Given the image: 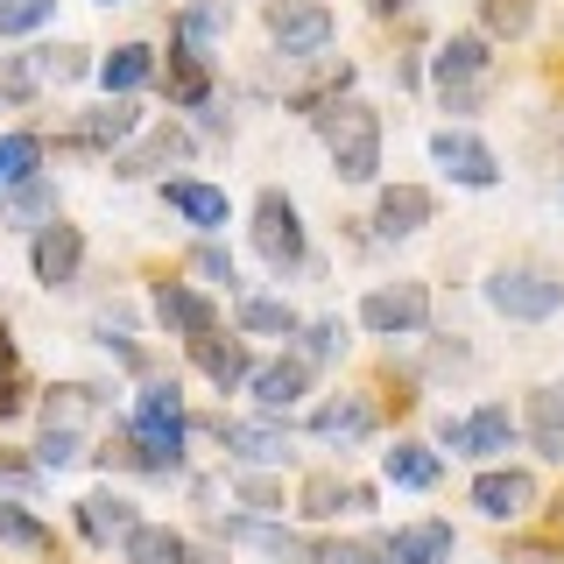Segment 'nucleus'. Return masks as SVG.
Instances as JSON below:
<instances>
[{"label": "nucleus", "instance_id": "6e6552de", "mask_svg": "<svg viewBox=\"0 0 564 564\" xmlns=\"http://www.w3.org/2000/svg\"><path fill=\"white\" fill-rule=\"evenodd\" d=\"M445 445L458 458H494V452L516 445V416H508L501 402H487V410H473V416H445Z\"/></svg>", "mask_w": 564, "mask_h": 564}, {"label": "nucleus", "instance_id": "393cba45", "mask_svg": "<svg viewBox=\"0 0 564 564\" xmlns=\"http://www.w3.org/2000/svg\"><path fill=\"white\" fill-rule=\"evenodd\" d=\"M149 78H155V50L149 43H120L113 57L99 64V85H106V93H141Z\"/></svg>", "mask_w": 564, "mask_h": 564}, {"label": "nucleus", "instance_id": "f257e3e1", "mask_svg": "<svg viewBox=\"0 0 564 564\" xmlns=\"http://www.w3.org/2000/svg\"><path fill=\"white\" fill-rule=\"evenodd\" d=\"M317 128H325V149H332V170L346 176V184H375L381 170V113L360 99H332L325 113H317Z\"/></svg>", "mask_w": 564, "mask_h": 564}, {"label": "nucleus", "instance_id": "20e7f679", "mask_svg": "<svg viewBox=\"0 0 564 564\" xmlns=\"http://www.w3.org/2000/svg\"><path fill=\"white\" fill-rule=\"evenodd\" d=\"M360 325L375 332V339H402V332H423V325H431V290H423V282H388V290H367Z\"/></svg>", "mask_w": 564, "mask_h": 564}, {"label": "nucleus", "instance_id": "f3484780", "mask_svg": "<svg viewBox=\"0 0 564 564\" xmlns=\"http://www.w3.org/2000/svg\"><path fill=\"white\" fill-rule=\"evenodd\" d=\"M57 219V184L50 176H22V184H8V198H0V226H50Z\"/></svg>", "mask_w": 564, "mask_h": 564}, {"label": "nucleus", "instance_id": "cd10ccee", "mask_svg": "<svg viewBox=\"0 0 564 564\" xmlns=\"http://www.w3.org/2000/svg\"><path fill=\"white\" fill-rule=\"evenodd\" d=\"M529 423H536V452H543V458H564V381L536 388V402H529Z\"/></svg>", "mask_w": 564, "mask_h": 564}, {"label": "nucleus", "instance_id": "a211bd4d", "mask_svg": "<svg viewBox=\"0 0 564 564\" xmlns=\"http://www.w3.org/2000/svg\"><path fill=\"white\" fill-rule=\"evenodd\" d=\"M134 522H141V516H134L128 494H85V501H78V529H85L93 543H120Z\"/></svg>", "mask_w": 564, "mask_h": 564}, {"label": "nucleus", "instance_id": "b1692460", "mask_svg": "<svg viewBox=\"0 0 564 564\" xmlns=\"http://www.w3.org/2000/svg\"><path fill=\"white\" fill-rule=\"evenodd\" d=\"M163 198L184 212L191 226H205V234H219L226 219H234V205H226V191H212V184H163Z\"/></svg>", "mask_w": 564, "mask_h": 564}, {"label": "nucleus", "instance_id": "f8f14e48", "mask_svg": "<svg viewBox=\"0 0 564 564\" xmlns=\"http://www.w3.org/2000/svg\"><path fill=\"white\" fill-rule=\"evenodd\" d=\"M431 191L423 184H388L381 191V205H375V226H381V240H410V234H423L431 226Z\"/></svg>", "mask_w": 564, "mask_h": 564}, {"label": "nucleus", "instance_id": "a18cd8bd", "mask_svg": "<svg viewBox=\"0 0 564 564\" xmlns=\"http://www.w3.org/2000/svg\"><path fill=\"white\" fill-rule=\"evenodd\" d=\"M0 480H29V466H22L14 452H0Z\"/></svg>", "mask_w": 564, "mask_h": 564}, {"label": "nucleus", "instance_id": "39448f33", "mask_svg": "<svg viewBox=\"0 0 564 564\" xmlns=\"http://www.w3.org/2000/svg\"><path fill=\"white\" fill-rule=\"evenodd\" d=\"M254 254L269 269H296L304 261V219H296V205L282 191H261L254 198Z\"/></svg>", "mask_w": 564, "mask_h": 564}, {"label": "nucleus", "instance_id": "ddd939ff", "mask_svg": "<svg viewBox=\"0 0 564 564\" xmlns=\"http://www.w3.org/2000/svg\"><path fill=\"white\" fill-rule=\"evenodd\" d=\"M452 522H410L388 536V564H452Z\"/></svg>", "mask_w": 564, "mask_h": 564}, {"label": "nucleus", "instance_id": "a878e982", "mask_svg": "<svg viewBox=\"0 0 564 564\" xmlns=\"http://www.w3.org/2000/svg\"><path fill=\"white\" fill-rule=\"evenodd\" d=\"M191 155V134H176V128H155L149 141H141L134 155H120L113 176H149V170H163V163H184Z\"/></svg>", "mask_w": 564, "mask_h": 564}, {"label": "nucleus", "instance_id": "72a5a7b5", "mask_svg": "<svg viewBox=\"0 0 564 564\" xmlns=\"http://www.w3.org/2000/svg\"><path fill=\"white\" fill-rule=\"evenodd\" d=\"M93 410H99V388H85V381L50 388V423H64V431H70V423H85Z\"/></svg>", "mask_w": 564, "mask_h": 564}, {"label": "nucleus", "instance_id": "2eb2a0df", "mask_svg": "<svg viewBox=\"0 0 564 564\" xmlns=\"http://www.w3.org/2000/svg\"><path fill=\"white\" fill-rule=\"evenodd\" d=\"M219 445L234 458H247V466H282L290 431H275V423H219Z\"/></svg>", "mask_w": 564, "mask_h": 564}, {"label": "nucleus", "instance_id": "9b49d317", "mask_svg": "<svg viewBox=\"0 0 564 564\" xmlns=\"http://www.w3.org/2000/svg\"><path fill=\"white\" fill-rule=\"evenodd\" d=\"M155 317H163L170 332H184V339H205V332H219V311H212V296H198L191 282H155Z\"/></svg>", "mask_w": 564, "mask_h": 564}, {"label": "nucleus", "instance_id": "ea45409f", "mask_svg": "<svg viewBox=\"0 0 564 564\" xmlns=\"http://www.w3.org/2000/svg\"><path fill=\"white\" fill-rule=\"evenodd\" d=\"M35 458H43L50 473H64L70 458H78V431H64V423H50V431H43V445H35Z\"/></svg>", "mask_w": 564, "mask_h": 564}, {"label": "nucleus", "instance_id": "9d476101", "mask_svg": "<svg viewBox=\"0 0 564 564\" xmlns=\"http://www.w3.org/2000/svg\"><path fill=\"white\" fill-rule=\"evenodd\" d=\"M529 501H536V480L516 473V466L480 473V480H473V508H480L487 522H516V516H529Z\"/></svg>", "mask_w": 564, "mask_h": 564}, {"label": "nucleus", "instance_id": "79ce46f5", "mask_svg": "<svg viewBox=\"0 0 564 564\" xmlns=\"http://www.w3.org/2000/svg\"><path fill=\"white\" fill-rule=\"evenodd\" d=\"M198 275H212V282H234V261L219 254V247H198V261H191Z\"/></svg>", "mask_w": 564, "mask_h": 564}, {"label": "nucleus", "instance_id": "473e14b6", "mask_svg": "<svg viewBox=\"0 0 564 564\" xmlns=\"http://www.w3.org/2000/svg\"><path fill=\"white\" fill-rule=\"evenodd\" d=\"M480 22H487V35H529V22H536V8L529 0H480Z\"/></svg>", "mask_w": 564, "mask_h": 564}, {"label": "nucleus", "instance_id": "dca6fc26", "mask_svg": "<svg viewBox=\"0 0 564 564\" xmlns=\"http://www.w3.org/2000/svg\"><path fill=\"white\" fill-rule=\"evenodd\" d=\"M304 388H311V360H304V352H282V360H269L254 375V402H261V410H290Z\"/></svg>", "mask_w": 564, "mask_h": 564}, {"label": "nucleus", "instance_id": "e433bc0d", "mask_svg": "<svg viewBox=\"0 0 564 564\" xmlns=\"http://www.w3.org/2000/svg\"><path fill=\"white\" fill-rule=\"evenodd\" d=\"M57 14V0H0V35H29Z\"/></svg>", "mask_w": 564, "mask_h": 564}, {"label": "nucleus", "instance_id": "423d86ee", "mask_svg": "<svg viewBox=\"0 0 564 564\" xmlns=\"http://www.w3.org/2000/svg\"><path fill=\"white\" fill-rule=\"evenodd\" d=\"M269 35L282 57H317L332 43V8L325 0H269Z\"/></svg>", "mask_w": 564, "mask_h": 564}, {"label": "nucleus", "instance_id": "37998d69", "mask_svg": "<svg viewBox=\"0 0 564 564\" xmlns=\"http://www.w3.org/2000/svg\"><path fill=\"white\" fill-rule=\"evenodd\" d=\"M508 564H564V551H551V543H516Z\"/></svg>", "mask_w": 564, "mask_h": 564}, {"label": "nucleus", "instance_id": "a19ab883", "mask_svg": "<svg viewBox=\"0 0 564 564\" xmlns=\"http://www.w3.org/2000/svg\"><path fill=\"white\" fill-rule=\"evenodd\" d=\"M226 22V0H198V8L184 14V43H205V35H219Z\"/></svg>", "mask_w": 564, "mask_h": 564}, {"label": "nucleus", "instance_id": "de8ad7c7", "mask_svg": "<svg viewBox=\"0 0 564 564\" xmlns=\"http://www.w3.org/2000/svg\"><path fill=\"white\" fill-rule=\"evenodd\" d=\"M8 367H14V346H8V332H0V375H8Z\"/></svg>", "mask_w": 564, "mask_h": 564}, {"label": "nucleus", "instance_id": "412c9836", "mask_svg": "<svg viewBox=\"0 0 564 564\" xmlns=\"http://www.w3.org/2000/svg\"><path fill=\"white\" fill-rule=\"evenodd\" d=\"M120 551H128V564H198L176 529H155V522H134L128 536H120Z\"/></svg>", "mask_w": 564, "mask_h": 564}, {"label": "nucleus", "instance_id": "4be33fe9", "mask_svg": "<svg viewBox=\"0 0 564 564\" xmlns=\"http://www.w3.org/2000/svg\"><path fill=\"white\" fill-rule=\"evenodd\" d=\"M311 431L325 437V445H360V437L375 431V410H367L360 395H339V402H325V410L311 416Z\"/></svg>", "mask_w": 564, "mask_h": 564}, {"label": "nucleus", "instance_id": "bb28decb", "mask_svg": "<svg viewBox=\"0 0 564 564\" xmlns=\"http://www.w3.org/2000/svg\"><path fill=\"white\" fill-rule=\"evenodd\" d=\"M170 99L176 106H205V93H212V70H205V57H198V43H184V50H170Z\"/></svg>", "mask_w": 564, "mask_h": 564}, {"label": "nucleus", "instance_id": "4468645a", "mask_svg": "<svg viewBox=\"0 0 564 564\" xmlns=\"http://www.w3.org/2000/svg\"><path fill=\"white\" fill-rule=\"evenodd\" d=\"M176 458H184V416H155V423L134 416V466L176 473Z\"/></svg>", "mask_w": 564, "mask_h": 564}, {"label": "nucleus", "instance_id": "c756f323", "mask_svg": "<svg viewBox=\"0 0 564 564\" xmlns=\"http://www.w3.org/2000/svg\"><path fill=\"white\" fill-rule=\"evenodd\" d=\"M381 473L395 487H437V452H423V445H395L381 458Z\"/></svg>", "mask_w": 564, "mask_h": 564}, {"label": "nucleus", "instance_id": "f704fd0d", "mask_svg": "<svg viewBox=\"0 0 564 564\" xmlns=\"http://www.w3.org/2000/svg\"><path fill=\"white\" fill-rule=\"evenodd\" d=\"M0 543H14V551H50V529L35 522V516H22V508L0 501Z\"/></svg>", "mask_w": 564, "mask_h": 564}, {"label": "nucleus", "instance_id": "7ed1b4c3", "mask_svg": "<svg viewBox=\"0 0 564 564\" xmlns=\"http://www.w3.org/2000/svg\"><path fill=\"white\" fill-rule=\"evenodd\" d=\"M487 70H494V57H487V35H452V43L437 50V93H445L452 113H473V106H480Z\"/></svg>", "mask_w": 564, "mask_h": 564}, {"label": "nucleus", "instance_id": "2f4dec72", "mask_svg": "<svg viewBox=\"0 0 564 564\" xmlns=\"http://www.w3.org/2000/svg\"><path fill=\"white\" fill-rule=\"evenodd\" d=\"M35 163H43V141H35V134H0V184L35 176Z\"/></svg>", "mask_w": 564, "mask_h": 564}, {"label": "nucleus", "instance_id": "4c0bfd02", "mask_svg": "<svg viewBox=\"0 0 564 564\" xmlns=\"http://www.w3.org/2000/svg\"><path fill=\"white\" fill-rule=\"evenodd\" d=\"M304 332V360H339L346 352V325L339 317H317V325H296Z\"/></svg>", "mask_w": 564, "mask_h": 564}, {"label": "nucleus", "instance_id": "f03ea898", "mask_svg": "<svg viewBox=\"0 0 564 564\" xmlns=\"http://www.w3.org/2000/svg\"><path fill=\"white\" fill-rule=\"evenodd\" d=\"M487 304L501 311V317H516V325H543V317L564 311V275L529 269V261H516V269H494L487 275Z\"/></svg>", "mask_w": 564, "mask_h": 564}, {"label": "nucleus", "instance_id": "c85d7f7f", "mask_svg": "<svg viewBox=\"0 0 564 564\" xmlns=\"http://www.w3.org/2000/svg\"><path fill=\"white\" fill-rule=\"evenodd\" d=\"M296 325H304V317L282 304V296H247V304H240V332H269V339H290Z\"/></svg>", "mask_w": 564, "mask_h": 564}, {"label": "nucleus", "instance_id": "c03bdc74", "mask_svg": "<svg viewBox=\"0 0 564 564\" xmlns=\"http://www.w3.org/2000/svg\"><path fill=\"white\" fill-rule=\"evenodd\" d=\"M240 494H247V501H254V508H282V494H275L269 480H240Z\"/></svg>", "mask_w": 564, "mask_h": 564}, {"label": "nucleus", "instance_id": "c9c22d12", "mask_svg": "<svg viewBox=\"0 0 564 564\" xmlns=\"http://www.w3.org/2000/svg\"><path fill=\"white\" fill-rule=\"evenodd\" d=\"M29 57H35V78H43V85H70V78L93 70V64H85V50H29Z\"/></svg>", "mask_w": 564, "mask_h": 564}, {"label": "nucleus", "instance_id": "49530a36", "mask_svg": "<svg viewBox=\"0 0 564 564\" xmlns=\"http://www.w3.org/2000/svg\"><path fill=\"white\" fill-rule=\"evenodd\" d=\"M14 410H22V388H0V423H8Z\"/></svg>", "mask_w": 564, "mask_h": 564}, {"label": "nucleus", "instance_id": "6ab92c4d", "mask_svg": "<svg viewBox=\"0 0 564 564\" xmlns=\"http://www.w3.org/2000/svg\"><path fill=\"white\" fill-rule=\"evenodd\" d=\"M134 128H141V113L128 106V93H113L106 106H93V113L78 120V141H85V149H120Z\"/></svg>", "mask_w": 564, "mask_h": 564}, {"label": "nucleus", "instance_id": "5701e85b", "mask_svg": "<svg viewBox=\"0 0 564 564\" xmlns=\"http://www.w3.org/2000/svg\"><path fill=\"white\" fill-rule=\"evenodd\" d=\"M191 360L205 367L212 388H240V381H247V346H240V339H219V332H205V339H191Z\"/></svg>", "mask_w": 564, "mask_h": 564}, {"label": "nucleus", "instance_id": "58836bf2", "mask_svg": "<svg viewBox=\"0 0 564 564\" xmlns=\"http://www.w3.org/2000/svg\"><path fill=\"white\" fill-rule=\"evenodd\" d=\"M317 564H388V536H375V543H325Z\"/></svg>", "mask_w": 564, "mask_h": 564}, {"label": "nucleus", "instance_id": "0eeeda50", "mask_svg": "<svg viewBox=\"0 0 564 564\" xmlns=\"http://www.w3.org/2000/svg\"><path fill=\"white\" fill-rule=\"evenodd\" d=\"M431 155H437V170L452 176V184H466V191H494L501 184V163H494V149L480 134H466V128H445L431 141Z\"/></svg>", "mask_w": 564, "mask_h": 564}, {"label": "nucleus", "instance_id": "7c9ffc66", "mask_svg": "<svg viewBox=\"0 0 564 564\" xmlns=\"http://www.w3.org/2000/svg\"><path fill=\"white\" fill-rule=\"evenodd\" d=\"M296 501H304V516H311V522H325V516H339V508H352V487H339L332 473H311Z\"/></svg>", "mask_w": 564, "mask_h": 564}, {"label": "nucleus", "instance_id": "09e8293b", "mask_svg": "<svg viewBox=\"0 0 564 564\" xmlns=\"http://www.w3.org/2000/svg\"><path fill=\"white\" fill-rule=\"evenodd\" d=\"M395 8H410V0H375V14H395Z\"/></svg>", "mask_w": 564, "mask_h": 564}, {"label": "nucleus", "instance_id": "1a4fd4ad", "mask_svg": "<svg viewBox=\"0 0 564 564\" xmlns=\"http://www.w3.org/2000/svg\"><path fill=\"white\" fill-rule=\"evenodd\" d=\"M29 261H35V282H43V290H64V282L85 269V234L78 226H57V219L35 226V254Z\"/></svg>", "mask_w": 564, "mask_h": 564}, {"label": "nucleus", "instance_id": "aec40b11", "mask_svg": "<svg viewBox=\"0 0 564 564\" xmlns=\"http://www.w3.org/2000/svg\"><path fill=\"white\" fill-rule=\"evenodd\" d=\"M226 536L247 543V551H261V557H282V564H311V557H317L304 536H290V529H275V522H247V516L226 522Z\"/></svg>", "mask_w": 564, "mask_h": 564}]
</instances>
